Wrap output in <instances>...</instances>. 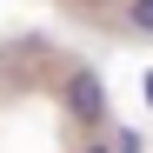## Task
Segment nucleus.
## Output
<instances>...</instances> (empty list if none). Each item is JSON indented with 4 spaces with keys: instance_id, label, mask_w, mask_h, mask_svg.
Returning a JSON list of instances; mask_svg holds the SVG:
<instances>
[{
    "instance_id": "obj_2",
    "label": "nucleus",
    "mask_w": 153,
    "mask_h": 153,
    "mask_svg": "<svg viewBox=\"0 0 153 153\" xmlns=\"http://www.w3.org/2000/svg\"><path fill=\"white\" fill-rule=\"evenodd\" d=\"M126 20H133L140 33H153V0H133V7H126Z\"/></svg>"
},
{
    "instance_id": "obj_1",
    "label": "nucleus",
    "mask_w": 153,
    "mask_h": 153,
    "mask_svg": "<svg viewBox=\"0 0 153 153\" xmlns=\"http://www.w3.org/2000/svg\"><path fill=\"white\" fill-rule=\"evenodd\" d=\"M60 100H67V113L80 120V126H100V120H107V87H100L93 67H73L67 80H60Z\"/></svg>"
},
{
    "instance_id": "obj_4",
    "label": "nucleus",
    "mask_w": 153,
    "mask_h": 153,
    "mask_svg": "<svg viewBox=\"0 0 153 153\" xmlns=\"http://www.w3.org/2000/svg\"><path fill=\"white\" fill-rule=\"evenodd\" d=\"M146 100H153V73H146Z\"/></svg>"
},
{
    "instance_id": "obj_3",
    "label": "nucleus",
    "mask_w": 153,
    "mask_h": 153,
    "mask_svg": "<svg viewBox=\"0 0 153 153\" xmlns=\"http://www.w3.org/2000/svg\"><path fill=\"white\" fill-rule=\"evenodd\" d=\"M107 146H113V153H140V133H113Z\"/></svg>"
},
{
    "instance_id": "obj_5",
    "label": "nucleus",
    "mask_w": 153,
    "mask_h": 153,
    "mask_svg": "<svg viewBox=\"0 0 153 153\" xmlns=\"http://www.w3.org/2000/svg\"><path fill=\"white\" fill-rule=\"evenodd\" d=\"M87 153H113V146H87Z\"/></svg>"
}]
</instances>
